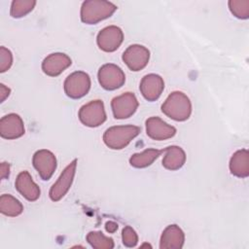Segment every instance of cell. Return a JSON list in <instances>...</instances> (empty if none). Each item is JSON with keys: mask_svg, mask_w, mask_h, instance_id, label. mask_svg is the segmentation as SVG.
I'll return each instance as SVG.
<instances>
[{"mask_svg": "<svg viewBox=\"0 0 249 249\" xmlns=\"http://www.w3.org/2000/svg\"><path fill=\"white\" fill-rule=\"evenodd\" d=\"M77 159H74L61 172L58 179L53 183V185L50 189V198L53 201L60 200L69 191L71 185L73 183L76 168H77Z\"/></svg>", "mask_w": 249, "mask_h": 249, "instance_id": "52a82bcc", "label": "cell"}, {"mask_svg": "<svg viewBox=\"0 0 249 249\" xmlns=\"http://www.w3.org/2000/svg\"><path fill=\"white\" fill-rule=\"evenodd\" d=\"M11 89L10 88L6 87L4 84L0 85V102H4L5 99L10 95Z\"/></svg>", "mask_w": 249, "mask_h": 249, "instance_id": "4316f807", "label": "cell"}, {"mask_svg": "<svg viewBox=\"0 0 249 249\" xmlns=\"http://www.w3.org/2000/svg\"><path fill=\"white\" fill-rule=\"evenodd\" d=\"M12 64H13L12 52L5 47H1L0 48V72L1 73L6 72L11 68Z\"/></svg>", "mask_w": 249, "mask_h": 249, "instance_id": "484cf974", "label": "cell"}, {"mask_svg": "<svg viewBox=\"0 0 249 249\" xmlns=\"http://www.w3.org/2000/svg\"><path fill=\"white\" fill-rule=\"evenodd\" d=\"M100 86L107 90H114L121 88L125 82V75L121 67L113 63L102 65L97 73Z\"/></svg>", "mask_w": 249, "mask_h": 249, "instance_id": "8992f818", "label": "cell"}, {"mask_svg": "<svg viewBox=\"0 0 249 249\" xmlns=\"http://www.w3.org/2000/svg\"><path fill=\"white\" fill-rule=\"evenodd\" d=\"M123 243L126 247H134L138 242V235L134 229L130 226H125L122 231Z\"/></svg>", "mask_w": 249, "mask_h": 249, "instance_id": "d4e9b609", "label": "cell"}, {"mask_svg": "<svg viewBox=\"0 0 249 249\" xmlns=\"http://www.w3.org/2000/svg\"><path fill=\"white\" fill-rule=\"evenodd\" d=\"M162 113L177 122L188 120L192 114L190 98L182 91L171 92L161 105Z\"/></svg>", "mask_w": 249, "mask_h": 249, "instance_id": "6da1fadb", "label": "cell"}, {"mask_svg": "<svg viewBox=\"0 0 249 249\" xmlns=\"http://www.w3.org/2000/svg\"><path fill=\"white\" fill-rule=\"evenodd\" d=\"M229 9L237 18L246 19L249 18V0H230Z\"/></svg>", "mask_w": 249, "mask_h": 249, "instance_id": "cb8c5ba5", "label": "cell"}, {"mask_svg": "<svg viewBox=\"0 0 249 249\" xmlns=\"http://www.w3.org/2000/svg\"><path fill=\"white\" fill-rule=\"evenodd\" d=\"M146 133L154 140H165L176 134V128L159 117H151L146 121Z\"/></svg>", "mask_w": 249, "mask_h": 249, "instance_id": "4fadbf2b", "label": "cell"}, {"mask_svg": "<svg viewBox=\"0 0 249 249\" xmlns=\"http://www.w3.org/2000/svg\"><path fill=\"white\" fill-rule=\"evenodd\" d=\"M105 229L108 232L110 233H114L117 230H118V224L114 221H108L105 224Z\"/></svg>", "mask_w": 249, "mask_h": 249, "instance_id": "f1b7e54d", "label": "cell"}, {"mask_svg": "<svg viewBox=\"0 0 249 249\" xmlns=\"http://www.w3.org/2000/svg\"><path fill=\"white\" fill-rule=\"evenodd\" d=\"M32 163L43 180H49L56 169V158L47 149L38 150L32 158Z\"/></svg>", "mask_w": 249, "mask_h": 249, "instance_id": "8fae6325", "label": "cell"}, {"mask_svg": "<svg viewBox=\"0 0 249 249\" xmlns=\"http://www.w3.org/2000/svg\"><path fill=\"white\" fill-rule=\"evenodd\" d=\"M124 41L123 30L116 25H109L101 29L96 37V43L100 50L112 53L119 49Z\"/></svg>", "mask_w": 249, "mask_h": 249, "instance_id": "ba28073f", "label": "cell"}, {"mask_svg": "<svg viewBox=\"0 0 249 249\" xmlns=\"http://www.w3.org/2000/svg\"><path fill=\"white\" fill-rule=\"evenodd\" d=\"M36 5L34 0H14L11 4L10 15L12 18H19L30 13Z\"/></svg>", "mask_w": 249, "mask_h": 249, "instance_id": "603a6c76", "label": "cell"}, {"mask_svg": "<svg viewBox=\"0 0 249 249\" xmlns=\"http://www.w3.org/2000/svg\"><path fill=\"white\" fill-rule=\"evenodd\" d=\"M80 122L89 127H96L106 121L104 103L101 100H92L83 105L79 110Z\"/></svg>", "mask_w": 249, "mask_h": 249, "instance_id": "5b68a950", "label": "cell"}, {"mask_svg": "<svg viewBox=\"0 0 249 249\" xmlns=\"http://www.w3.org/2000/svg\"><path fill=\"white\" fill-rule=\"evenodd\" d=\"M162 165L168 170L180 169L186 161L185 151L179 146H169L164 149Z\"/></svg>", "mask_w": 249, "mask_h": 249, "instance_id": "d6986e66", "label": "cell"}, {"mask_svg": "<svg viewBox=\"0 0 249 249\" xmlns=\"http://www.w3.org/2000/svg\"><path fill=\"white\" fill-rule=\"evenodd\" d=\"M164 152L163 150L158 149H146L141 153L133 154L129 158V163L135 168H144L151 165L160 155Z\"/></svg>", "mask_w": 249, "mask_h": 249, "instance_id": "ffe728a7", "label": "cell"}, {"mask_svg": "<svg viewBox=\"0 0 249 249\" xmlns=\"http://www.w3.org/2000/svg\"><path fill=\"white\" fill-rule=\"evenodd\" d=\"M122 58L131 71L137 72L145 68L148 64L150 59V52L146 47L134 44L127 47L123 53Z\"/></svg>", "mask_w": 249, "mask_h": 249, "instance_id": "9c48e42d", "label": "cell"}, {"mask_svg": "<svg viewBox=\"0 0 249 249\" xmlns=\"http://www.w3.org/2000/svg\"><path fill=\"white\" fill-rule=\"evenodd\" d=\"M90 84V78L88 73L84 71H76L65 79L63 88L68 97L78 99L89 92Z\"/></svg>", "mask_w": 249, "mask_h": 249, "instance_id": "277c9868", "label": "cell"}, {"mask_svg": "<svg viewBox=\"0 0 249 249\" xmlns=\"http://www.w3.org/2000/svg\"><path fill=\"white\" fill-rule=\"evenodd\" d=\"M15 186L18 192L29 201H35L40 197V188L32 180L31 175L26 170L18 173L15 182Z\"/></svg>", "mask_w": 249, "mask_h": 249, "instance_id": "2e32d148", "label": "cell"}, {"mask_svg": "<svg viewBox=\"0 0 249 249\" xmlns=\"http://www.w3.org/2000/svg\"><path fill=\"white\" fill-rule=\"evenodd\" d=\"M230 171L239 178L249 176V153L247 149H241L232 154L230 160Z\"/></svg>", "mask_w": 249, "mask_h": 249, "instance_id": "ac0fdd59", "label": "cell"}, {"mask_svg": "<svg viewBox=\"0 0 249 249\" xmlns=\"http://www.w3.org/2000/svg\"><path fill=\"white\" fill-rule=\"evenodd\" d=\"M24 124L15 113L8 114L0 120V135L5 139H17L24 134Z\"/></svg>", "mask_w": 249, "mask_h": 249, "instance_id": "7c38bea8", "label": "cell"}, {"mask_svg": "<svg viewBox=\"0 0 249 249\" xmlns=\"http://www.w3.org/2000/svg\"><path fill=\"white\" fill-rule=\"evenodd\" d=\"M111 108L116 119H127L136 112L138 101L132 92H124L112 99Z\"/></svg>", "mask_w": 249, "mask_h": 249, "instance_id": "30bf717a", "label": "cell"}, {"mask_svg": "<svg viewBox=\"0 0 249 249\" xmlns=\"http://www.w3.org/2000/svg\"><path fill=\"white\" fill-rule=\"evenodd\" d=\"M139 133L140 127L136 125H115L105 130L103 142L110 149L121 150L126 147Z\"/></svg>", "mask_w": 249, "mask_h": 249, "instance_id": "3957f363", "label": "cell"}, {"mask_svg": "<svg viewBox=\"0 0 249 249\" xmlns=\"http://www.w3.org/2000/svg\"><path fill=\"white\" fill-rule=\"evenodd\" d=\"M87 241L95 249H112L115 246L114 240L99 231H89L87 235Z\"/></svg>", "mask_w": 249, "mask_h": 249, "instance_id": "7402d4cb", "label": "cell"}, {"mask_svg": "<svg viewBox=\"0 0 249 249\" xmlns=\"http://www.w3.org/2000/svg\"><path fill=\"white\" fill-rule=\"evenodd\" d=\"M185 242V234L180 227L177 225L167 226L160 236V249H180Z\"/></svg>", "mask_w": 249, "mask_h": 249, "instance_id": "e0dca14e", "label": "cell"}, {"mask_svg": "<svg viewBox=\"0 0 249 249\" xmlns=\"http://www.w3.org/2000/svg\"><path fill=\"white\" fill-rule=\"evenodd\" d=\"M71 63V58L67 54L63 53H53L44 58L42 70L50 77H56L68 68Z\"/></svg>", "mask_w": 249, "mask_h": 249, "instance_id": "5bb4252c", "label": "cell"}, {"mask_svg": "<svg viewBox=\"0 0 249 249\" xmlns=\"http://www.w3.org/2000/svg\"><path fill=\"white\" fill-rule=\"evenodd\" d=\"M0 170H1V179H6L9 177L10 175V163L3 161L1 163L0 166Z\"/></svg>", "mask_w": 249, "mask_h": 249, "instance_id": "83f0119b", "label": "cell"}, {"mask_svg": "<svg viewBox=\"0 0 249 249\" xmlns=\"http://www.w3.org/2000/svg\"><path fill=\"white\" fill-rule=\"evenodd\" d=\"M0 211L8 217H17L22 213L23 205L15 196L4 194L0 196Z\"/></svg>", "mask_w": 249, "mask_h": 249, "instance_id": "44dd1931", "label": "cell"}, {"mask_svg": "<svg viewBox=\"0 0 249 249\" xmlns=\"http://www.w3.org/2000/svg\"><path fill=\"white\" fill-rule=\"evenodd\" d=\"M117 6L109 1L87 0L81 6V20L86 24H95L107 18H110Z\"/></svg>", "mask_w": 249, "mask_h": 249, "instance_id": "7a4b0ae2", "label": "cell"}, {"mask_svg": "<svg viewBox=\"0 0 249 249\" xmlns=\"http://www.w3.org/2000/svg\"><path fill=\"white\" fill-rule=\"evenodd\" d=\"M164 89L163 79L158 74H148L140 82L139 89L141 94L148 101L157 100Z\"/></svg>", "mask_w": 249, "mask_h": 249, "instance_id": "9a60e30c", "label": "cell"}]
</instances>
